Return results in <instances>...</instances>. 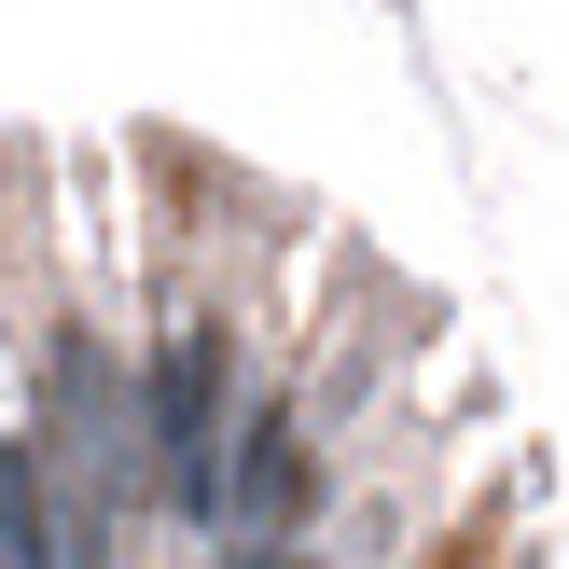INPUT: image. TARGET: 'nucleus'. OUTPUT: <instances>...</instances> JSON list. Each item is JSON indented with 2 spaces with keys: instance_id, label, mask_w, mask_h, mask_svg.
<instances>
[{
  "instance_id": "1",
  "label": "nucleus",
  "mask_w": 569,
  "mask_h": 569,
  "mask_svg": "<svg viewBox=\"0 0 569 569\" xmlns=\"http://www.w3.org/2000/svg\"><path fill=\"white\" fill-rule=\"evenodd\" d=\"M209 403H222V333H181L167 348V389H153V445H167V500L194 528H222V445H209Z\"/></svg>"
},
{
  "instance_id": "2",
  "label": "nucleus",
  "mask_w": 569,
  "mask_h": 569,
  "mask_svg": "<svg viewBox=\"0 0 569 569\" xmlns=\"http://www.w3.org/2000/svg\"><path fill=\"white\" fill-rule=\"evenodd\" d=\"M222 515H237L250 542H278V528L306 515V431H292L278 403H264V417L237 431V487H222Z\"/></svg>"
},
{
  "instance_id": "3",
  "label": "nucleus",
  "mask_w": 569,
  "mask_h": 569,
  "mask_svg": "<svg viewBox=\"0 0 569 569\" xmlns=\"http://www.w3.org/2000/svg\"><path fill=\"white\" fill-rule=\"evenodd\" d=\"M0 569H70V528H42V487L14 445H0Z\"/></svg>"
},
{
  "instance_id": "4",
  "label": "nucleus",
  "mask_w": 569,
  "mask_h": 569,
  "mask_svg": "<svg viewBox=\"0 0 569 569\" xmlns=\"http://www.w3.org/2000/svg\"><path fill=\"white\" fill-rule=\"evenodd\" d=\"M222 569H320V556H278V542H250V556H222Z\"/></svg>"
}]
</instances>
